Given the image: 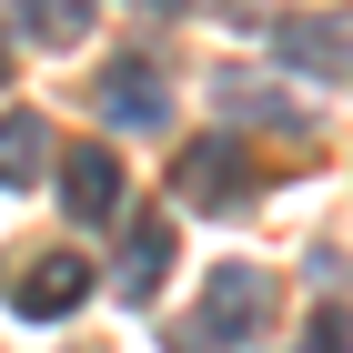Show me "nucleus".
Returning a JSON list of instances; mask_svg holds the SVG:
<instances>
[{
    "instance_id": "7",
    "label": "nucleus",
    "mask_w": 353,
    "mask_h": 353,
    "mask_svg": "<svg viewBox=\"0 0 353 353\" xmlns=\"http://www.w3.org/2000/svg\"><path fill=\"white\" fill-rule=\"evenodd\" d=\"M101 121H121V132H162V121H172V91L152 81V61L101 71Z\"/></svg>"
},
{
    "instance_id": "12",
    "label": "nucleus",
    "mask_w": 353,
    "mask_h": 353,
    "mask_svg": "<svg viewBox=\"0 0 353 353\" xmlns=\"http://www.w3.org/2000/svg\"><path fill=\"white\" fill-rule=\"evenodd\" d=\"M141 10H192V0H141Z\"/></svg>"
},
{
    "instance_id": "11",
    "label": "nucleus",
    "mask_w": 353,
    "mask_h": 353,
    "mask_svg": "<svg viewBox=\"0 0 353 353\" xmlns=\"http://www.w3.org/2000/svg\"><path fill=\"white\" fill-rule=\"evenodd\" d=\"M313 353H353V323H343V313H313Z\"/></svg>"
},
{
    "instance_id": "8",
    "label": "nucleus",
    "mask_w": 353,
    "mask_h": 353,
    "mask_svg": "<svg viewBox=\"0 0 353 353\" xmlns=\"http://www.w3.org/2000/svg\"><path fill=\"white\" fill-rule=\"evenodd\" d=\"M61 202H71V222H111L121 212V152H61Z\"/></svg>"
},
{
    "instance_id": "9",
    "label": "nucleus",
    "mask_w": 353,
    "mask_h": 353,
    "mask_svg": "<svg viewBox=\"0 0 353 353\" xmlns=\"http://www.w3.org/2000/svg\"><path fill=\"white\" fill-rule=\"evenodd\" d=\"M41 162H51V121H41V111H0V182L21 192Z\"/></svg>"
},
{
    "instance_id": "2",
    "label": "nucleus",
    "mask_w": 353,
    "mask_h": 353,
    "mask_svg": "<svg viewBox=\"0 0 353 353\" xmlns=\"http://www.w3.org/2000/svg\"><path fill=\"white\" fill-rule=\"evenodd\" d=\"M272 61L313 71V81H353V10H293V21H272Z\"/></svg>"
},
{
    "instance_id": "3",
    "label": "nucleus",
    "mask_w": 353,
    "mask_h": 353,
    "mask_svg": "<svg viewBox=\"0 0 353 353\" xmlns=\"http://www.w3.org/2000/svg\"><path fill=\"white\" fill-rule=\"evenodd\" d=\"M172 192H182V202H202V212H232V202H252V162H243V141H232V132L192 141L182 162H172Z\"/></svg>"
},
{
    "instance_id": "6",
    "label": "nucleus",
    "mask_w": 353,
    "mask_h": 353,
    "mask_svg": "<svg viewBox=\"0 0 353 353\" xmlns=\"http://www.w3.org/2000/svg\"><path fill=\"white\" fill-rule=\"evenodd\" d=\"M111 283H121V303H152L172 283V222L162 212H132V222H121V272H111Z\"/></svg>"
},
{
    "instance_id": "4",
    "label": "nucleus",
    "mask_w": 353,
    "mask_h": 353,
    "mask_svg": "<svg viewBox=\"0 0 353 353\" xmlns=\"http://www.w3.org/2000/svg\"><path fill=\"white\" fill-rule=\"evenodd\" d=\"M212 111H222V121H252V132H283V141H303V132H313L293 91H283V81H263V71H243V61H232V71H212Z\"/></svg>"
},
{
    "instance_id": "10",
    "label": "nucleus",
    "mask_w": 353,
    "mask_h": 353,
    "mask_svg": "<svg viewBox=\"0 0 353 353\" xmlns=\"http://www.w3.org/2000/svg\"><path fill=\"white\" fill-rule=\"evenodd\" d=\"M21 30L41 51H81L91 41V0H21Z\"/></svg>"
},
{
    "instance_id": "5",
    "label": "nucleus",
    "mask_w": 353,
    "mask_h": 353,
    "mask_svg": "<svg viewBox=\"0 0 353 353\" xmlns=\"http://www.w3.org/2000/svg\"><path fill=\"white\" fill-rule=\"evenodd\" d=\"M81 293H91V263H81V252H41V263L10 283V303H21L30 323H61V313H81Z\"/></svg>"
},
{
    "instance_id": "13",
    "label": "nucleus",
    "mask_w": 353,
    "mask_h": 353,
    "mask_svg": "<svg viewBox=\"0 0 353 353\" xmlns=\"http://www.w3.org/2000/svg\"><path fill=\"white\" fill-rule=\"evenodd\" d=\"M0 81H10V41H0Z\"/></svg>"
},
{
    "instance_id": "1",
    "label": "nucleus",
    "mask_w": 353,
    "mask_h": 353,
    "mask_svg": "<svg viewBox=\"0 0 353 353\" xmlns=\"http://www.w3.org/2000/svg\"><path fill=\"white\" fill-rule=\"evenodd\" d=\"M263 313H272V272H252V263H222V272H202V343H252L263 333Z\"/></svg>"
}]
</instances>
